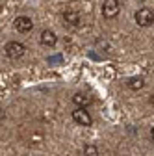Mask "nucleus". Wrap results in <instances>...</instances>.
Here are the masks:
<instances>
[{
    "instance_id": "nucleus-6",
    "label": "nucleus",
    "mask_w": 154,
    "mask_h": 156,
    "mask_svg": "<svg viewBox=\"0 0 154 156\" xmlns=\"http://www.w3.org/2000/svg\"><path fill=\"white\" fill-rule=\"evenodd\" d=\"M63 19H65V23L71 24V26H80V13L76 11V9L63 11Z\"/></svg>"
},
{
    "instance_id": "nucleus-11",
    "label": "nucleus",
    "mask_w": 154,
    "mask_h": 156,
    "mask_svg": "<svg viewBox=\"0 0 154 156\" xmlns=\"http://www.w3.org/2000/svg\"><path fill=\"white\" fill-rule=\"evenodd\" d=\"M4 117H6V113H4V110H0V121H2V119H4Z\"/></svg>"
},
{
    "instance_id": "nucleus-8",
    "label": "nucleus",
    "mask_w": 154,
    "mask_h": 156,
    "mask_svg": "<svg viewBox=\"0 0 154 156\" xmlns=\"http://www.w3.org/2000/svg\"><path fill=\"white\" fill-rule=\"evenodd\" d=\"M72 102L78 106V108H87L89 104H91V99L87 95H84V93H76L74 97H72Z\"/></svg>"
},
{
    "instance_id": "nucleus-3",
    "label": "nucleus",
    "mask_w": 154,
    "mask_h": 156,
    "mask_svg": "<svg viewBox=\"0 0 154 156\" xmlns=\"http://www.w3.org/2000/svg\"><path fill=\"white\" fill-rule=\"evenodd\" d=\"M72 119H74V123H78L80 126H91V123H93L91 115L87 113L86 108H76L72 112Z\"/></svg>"
},
{
    "instance_id": "nucleus-10",
    "label": "nucleus",
    "mask_w": 154,
    "mask_h": 156,
    "mask_svg": "<svg viewBox=\"0 0 154 156\" xmlns=\"http://www.w3.org/2000/svg\"><path fill=\"white\" fill-rule=\"evenodd\" d=\"M99 154V149L95 143H86L84 145V156H97Z\"/></svg>"
},
{
    "instance_id": "nucleus-12",
    "label": "nucleus",
    "mask_w": 154,
    "mask_h": 156,
    "mask_svg": "<svg viewBox=\"0 0 154 156\" xmlns=\"http://www.w3.org/2000/svg\"><path fill=\"white\" fill-rule=\"evenodd\" d=\"M150 134H152V140H154V126H152V132H150Z\"/></svg>"
},
{
    "instance_id": "nucleus-5",
    "label": "nucleus",
    "mask_w": 154,
    "mask_h": 156,
    "mask_svg": "<svg viewBox=\"0 0 154 156\" xmlns=\"http://www.w3.org/2000/svg\"><path fill=\"white\" fill-rule=\"evenodd\" d=\"M117 13H119V2H117V0H104L102 15L106 19H113V17H117Z\"/></svg>"
},
{
    "instance_id": "nucleus-7",
    "label": "nucleus",
    "mask_w": 154,
    "mask_h": 156,
    "mask_svg": "<svg viewBox=\"0 0 154 156\" xmlns=\"http://www.w3.org/2000/svg\"><path fill=\"white\" fill-rule=\"evenodd\" d=\"M41 43H43L45 47H54V45L58 43V37H56L54 32H50V30H43V32H41Z\"/></svg>"
},
{
    "instance_id": "nucleus-4",
    "label": "nucleus",
    "mask_w": 154,
    "mask_h": 156,
    "mask_svg": "<svg viewBox=\"0 0 154 156\" xmlns=\"http://www.w3.org/2000/svg\"><path fill=\"white\" fill-rule=\"evenodd\" d=\"M13 24H15V30H17V32H21V34H28V32L33 28V21H32L30 17H26V15L17 17Z\"/></svg>"
},
{
    "instance_id": "nucleus-9",
    "label": "nucleus",
    "mask_w": 154,
    "mask_h": 156,
    "mask_svg": "<svg viewBox=\"0 0 154 156\" xmlns=\"http://www.w3.org/2000/svg\"><path fill=\"white\" fill-rule=\"evenodd\" d=\"M143 84H145V80H143V78H139V76L130 78V80H128V87H130V89H141Z\"/></svg>"
},
{
    "instance_id": "nucleus-1",
    "label": "nucleus",
    "mask_w": 154,
    "mask_h": 156,
    "mask_svg": "<svg viewBox=\"0 0 154 156\" xmlns=\"http://www.w3.org/2000/svg\"><path fill=\"white\" fill-rule=\"evenodd\" d=\"M6 56L9 58V60H19V58H23L26 54V47L23 43H19V41H9L6 43Z\"/></svg>"
},
{
    "instance_id": "nucleus-2",
    "label": "nucleus",
    "mask_w": 154,
    "mask_h": 156,
    "mask_svg": "<svg viewBox=\"0 0 154 156\" xmlns=\"http://www.w3.org/2000/svg\"><path fill=\"white\" fill-rule=\"evenodd\" d=\"M136 23L141 26V28H147L154 23V11L149 9V8H141L136 11Z\"/></svg>"
}]
</instances>
